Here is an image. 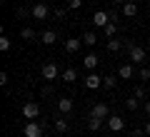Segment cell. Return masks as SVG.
Masks as SVG:
<instances>
[{
    "mask_svg": "<svg viewBox=\"0 0 150 137\" xmlns=\"http://www.w3.org/2000/svg\"><path fill=\"white\" fill-rule=\"evenodd\" d=\"M23 135L25 137H43V125L35 120H28L25 127H23Z\"/></svg>",
    "mask_w": 150,
    "mask_h": 137,
    "instance_id": "6da1fadb",
    "label": "cell"
},
{
    "mask_svg": "<svg viewBox=\"0 0 150 137\" xmlns=\"http://www.w3.org/2000/svg\"><path fill=\"white\" fill-rule=\"evenodd\" d=\"M38 115H40V105L38 102H25L23 105V117L25 120H35Z\"/></svg>",
    "mask_w": 150,
    "mask_h": 137,
    "instance_id": "7a4b0ae2",
    "label": "cell"
},
{
    "mask_svg": "<svg viewBox=\"0 0 150 137\" xmlns=\"http://www.w3.org/2000/svg\"><path fill=\"white\" fill-rule=\"evenodd\" d=\"M48 5H45V3H38V5H33V10H30V15L35 18V20H45V18H48Z\"/></svg>",
    "mask_w": 150,
    "mask_h": 137,
    "instance_id": "3957f363",
    "label": "cell"
},
{
    "mask_svg": "<svg viewBox=\"0 0 150 137\" xmlns=\"http://www.w3.org/2000/svg\"><path fill=\"white\" fill-rule=\"evenodd\" d=\"M130 60H133L135 65L145 63V50L140 48V45H130Z\"/></svg>",
    "mask_w": 150,
    "mask_h": 137,
    "instance_id": "277c9868",
    "label": "cell"
},
{
    "mask_svg": "<svg viewBox=\"0 0 150 137\" xmlns=\"http://www.w3.org/2000/svg\"><path fill=\"white\" fill-rule=\"evenodd\" d=\"M58 75H60V70H58V65H55V63H45L43 65V77L45 80H55Z\"/></svg>",
    "mask_w": 150,
    "mask_h": 137,
    "instance_id": "5b68a950",
    "label": "cell"
},
{
    "mask_svg": "<svg viewBox=\"0 0 150 137\" xmlns=\"http://www.w3.org/2000/svg\"><path fill=\"white\" fill-rule=\"evenodd\" d=\"M105 122H108V127H110L112 132H120V130L125 127V120H123V117H118V115H110Z\"/></svg>",
    "mask_w": 150,
    "mask_h": 137,
    "instance_id": "8992f818",
    "label": "cell"
},
{
    "mask_svg": "<svg viewBox=\"0 0 150 137\" xmlns=\"http://www.w3.org/2000/svg\"><path fill=\"white\" fill-rule=\"evenodd\" d=\"M93 117H100V120H108L110 117V110H108V105L105 102H98L95 107H93V112H90Z\"/></svg>",
    "mask_w": 150,
    "mask_h": 137,
    "instance_id": "52a82bcc",
    "label": "cell"
},
{
    "mask_svg": "<svg viewBox=\"0 0 150 137\" xmlns=\"http://www.w3.org/2000/svg\"><path fill=\"white\" fill-rule=\"evenodd\" d=\"M110 20H112V18H110V15H108V13H105V10H98V13H95V15H93V22H95V25H98V27H105V25H108V22H110Z\"/></svg>",
    "mask_w": 150,
    "mask_h": 137,
    "instance_id": "ba28073f",
    "label": "cell"
},
{
    "mask_svg": "<svg viewBox=\"0 0 150 137\" xmlns=\"http://www.w3.org/2000/svg\"><path fill=\"white\" fill-rule=\"evenodd\" d=\"M100 85H103V77H100V75L90 72V75H88V77H85V87H88V90H98V87H100Z\"/></svg>",
    "mask_w": 150,
    "mask_h": 137,
    "instance_id": "9c48e42d",
    "label": "cell"
},
{
    "mask_svg": "<svg viewBox=\"0 0 150 137\" xmlns=\"http://www.w3.org/2000/svg\"><path fill=\"white\" fill-rule=\"evenodd\" d=\"M80 48H83V40H78V37H70V40H65V50H68V53H78Z\"/></svg>",
    "mask_w": 150,
    "mask_h": 137,
    "instance_id": "30bf717a",
    "label": "cell"
},
{
    "mask_svg": "<svg viewBox=\"0 0 150 137\" xmlns=\"http://www.w3.org/2000/svg\"><path fill=\"white\" fill-rule=\"evenodd\" d=\"M40 42H43V45H55V42H58V35H55L53 30H45L43 35H40Z\"/></svg>",
    "mask_w": 150,
    "mask_h": 137,
    "instance_id": "8fae6325",
    "label": "cell"
},
{
    "mask_svg": "<svg viewBox=\"0 0 150 137\" xmlns=\"http://www.w3.org/2000/svg\"><path fill=\"white\" fill-rule=\"evenodd\" d=\"M58 110L63 112V115L70 112V110H73V100H70V97H60V100H58Z\"/></svg>",
    "mask_w": 150,
    "mask_h": 137,
    "instance_id": "7c38bea8",
    "label": "cell"
},
{
    "mask_svg": "<svg viewBox=\"0 0 150 137\" xmlns=\"http://www.w3.org/2000/svg\"><path fill=\"white\" fill-rule=\"evenodd\" d=\"M98 63H100V60H98V55H95V53H90V55H85V60H83V65H85L88 70H93V67H98Z\"/></svg>",
    "mask_w": 150,
    "mask_h": 137,
    "instance_id": "4fadbf2b",
    "label": "cell"
},
{
    "mask_svg": "<svg viewBox=\"0 0 150 137\" xmlns=\"http://www.w3.org/2000/svg\"><path fill=\"white\" fill-rule=\"evenodd\" d=\"M118 75H120L123 80H130V77H133V65H120Z\"/></svg>",
    "mask_w": 150,
    "mask_h": 137,
    "instance_id": "5bb4252c",
    "label": "cell"
},
{
    "mask_svg": "<svg viewBox=\"0 0 150 137\" xmlns=\"http://www.w3.org/2000/svg\"><path fill=\"white\" fill-rule=\"evenodd\" d=\"M63 80H65V82H75V80H78V70H75V67H68V70L63 72Z\"/></svg>",
    "mask_w": 150,
    "mask_h": 137,
    "instance_id": "9a60e30c",
    "label": "cell"
},
{
    "mask_svg": "<svg viewBox=\"0 0 150 137\" xmlns=\"http://www.w3.org/2000/svg\"><path fill=\"white\" fill-rule=\"evenodd\" d=\"M95 42H98L95 32H85V35H83V45H88V48H95Z\"/></svg>",
    "mask_w": 150,
    "mask_h": 137,
    "instance_id": "2e32d148",
    "label": "cell"
},
{
    "mask_svg": "<svg viewBox=\"0 0 150 137\" xmlns=\"http://www.w3.org/2000/svg\"><path fill=\"white\" fill-rule=\"evenodd\" d=\"M123 13H125L128 18L138 15V5H135V3H125V5H123Z\"/></svg>",
    "mask_w": 150,
    "mask_h": 137,
    "instance_id": "e0dca14e",
    "label": "cell"
},
{
    "mask_svg": "<svg viewBox=\"0 0 150 137\" xmlns=\"http://www.w3.org/2000/svg\"><path fill=\"white\" fill-rule=\"evenodd\" d=\"M88 127H90L93 132H98V130L103 127V120H100V117H93V115H90V120H88Z\"/></svg>",
    "mask_w": 150,
    "mask_h": 137,
    "instance_id": "ac0fdd59",
    "label": "cell"
},
{
    "mask_svg": "<svg viewBox=\"0 0 150 137\" xmlns=\"http://www.w3.org/2000/svg\"><path fill=\"white\" fill-rule=\"evenodd\" d=\"M103 32H105L108 37H112V35H115V32H118V25H115V20H110V22H108V25L103 27Z\"/></svg>",
    "mask_w": 150,
    "mask_h": 137,
    "instance_id": "d6986e66",
    "label": "cell"
},
{
    "mask_svg": "<svg viewBox=\"0 0 150 137\" xmlns=\"http://www.w3.org/2000/svg\"><path fill=\"white\" fill-rule=\"evenodd\" d=\"M20 37H23V40H33V37H35V30H33V27H23Z\"/></svg>",
    "mask_w": 150,
    "mask_h": 137,
    "instance_id": "ffe728a7",
    "label": "cell"
},
{
    "mask_svg": "<svg viewBox=\"0 0 150 137\" xmlns=\"http://www.w3.org/2000/svg\"><path fill=\"white\" fill-rule=\"evenodd\" d=\"M120 48H123V42H120V40H108V50H110V53H118Z\"/></svg>",
    "mask_w": 150,
    "mask_h": 137,
    "instance_id": "44dd1931",
    "label": "cell"
},
{
    "mask_svg": "<svg viewBox=\"0 0 150 137\" xmlns=\"http://www.w3.org/2000/svg\"><path fill=\"white\" fill-rule=\"evenodd\" d=\"M115 82H118V80H115V75H108V77H103V85H105L108 90L115 87Z\"/></svg>",
    "mask_w": 150,
    "mask_h": 137,
    "instance_id": "7402d4cb",
    "label": "cell"
},
{
    "mask_svg": "<svg viewBox=\"0 0 150 137\" xmlns=\"http://www.w3.org/2000/svg\"><path fill=\"white\" fill-rule=\"evenodd\" d=\"M10 45H13L10 37H5V35L0 37V50H3V53H8V50H10Z\"/></svg>",
    "mask_w": 150,
    "mask_h": 137,
    "instance_id": "603a6c76",
    "label": "cell"
},
{
    "mask_svg": "<svg viewBox=\"0 0 150 137\" xmlns=\"http://www.w3.org/2000/svg\"><path fill=\"white\" fill-rule=\"evenodd\" d=\"M125 107H128V110H138V97H130V100H125Z\"/></svg>",
    "mask_w": 150,
    "mask_h": 137,
    "instance_id": "cb8c5ba5",
    "label": "cell"
},
{
    "mask_svg": "<svg viewBox=\"0 0 150 137\" xmlns=\"http://www.w3.org/2000/svg\"><path fill=\"white\" fill-rule=\"evenodd\" d=\"M55 130H58V132H65V130H68V122H65V120H55Z\"/></svg>",
    "mask_w": 150,
    "mask_h": 137,
    "instance_id": "d4e9b609",
    "label": "cell"
},
{
    "mask_svg": "<svg viewBox=\"0 0 150 137\" xmlns=\"http://www.w3.org/2000/svg\"><path fill=\"white\" fill-rule=\"evenodd\" d=\"M80 5H83V0H68V8H70V10H78Z\"/></svg>",
    "mask_w": 150,
    "mask_h": 137,
    "instance_id": "484cf974",
    "label": "cell"
},
{
    "mask_svg": "<svg viewBox=\"0 0 150 137\" xmlns=\"http://www.w3.org/2000/svg\"><path fill=\"white\" fill-rule=\"evenodd\" d=\"M140 80H150V70L148 67H140Z\"/></svg>",
    "mask_w": 150,
    "mask_h": 137,
    "instance_id": "4316f807",
    "label": "cell"
},
{
    "mask_svg": "<svg viewBox=\"0 0 150 137\" xmlns=\"http://www.w3.org/2000/svg\"><path fill=\"white\" fill-rule=\"evenodd\" d=\"M133 95L138 97V100H143V97H145V90H143V87H135V92H133Z\"/></svg>",
    "mask_w": 150,
    "mask_h": 137,
    "instance_id": "83f0119b",
    "label": "cell"
},
{
    "mask_svg": "<svg viewBox=\"0 0 150 137\" xmlns=\"http://www.w3.org/2000/svg\"><path fill=\"white\" fill-rule=\"evenodd\" d=\"M55 18H60V20H63V18H65V8H55Z\"/></svg>",
    "mask_w": 150,
    "mask_h": 137,
    "instance_id": "f1b7e54d",
    "label": "cell"
},
{
    "mask_svg": "<svg viewBox=\"0 0 150 137\" xmlns=\"http://www.w3.org/2000/svg\"><path fill=\"white\" fill-rule=\"evenodd\" d=\"M143 132H145V135L150 137V122H148V125H145V130H143Z\"/></svg>",
    "mask_w": 150,
    "mask_h": 137,
    "instance_id": "f546056e",
    "label": "cell"
},
{
    "mask_svg": "<svg viewBox=\"0 0 150 137\" xmlns=\"http://www.w3.org/2000/svg\"><path fill=\"white\" fill-rule=\"evenodd\" d=\"M145 112H150V100H148V102H145Z\"/></svg>",
    "mask_w": 150,
    "mask_h": 137,
    "instance_id": "4dcf8cb0",
    "label": "cell"
},
{
    "mask_svg": "<svg viewBox=\"0 0 150 137\" xmlns=\"http://www.w3.org/2000/svg\"><path fill=\"white\" fill-rule=\"evenodd\" d=\"M115 3H128V0H115Z\"/></svg>",
    "mask_w": 150,
    "mask_h": 137,
    "instance_id": "1f68e13d",
    "label": "cell"
}]
</instances>
